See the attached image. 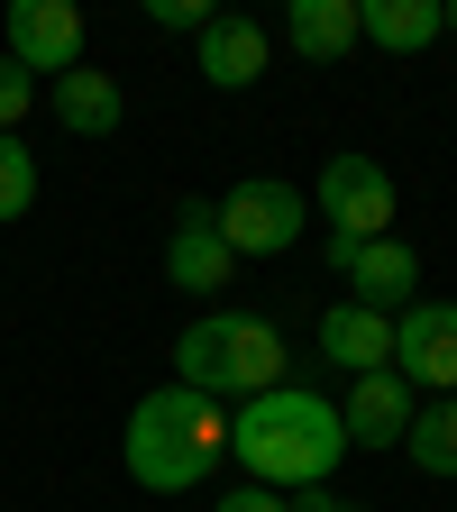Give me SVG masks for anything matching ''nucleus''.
I'll return each mask as SVG.
<instances>
[{"mask_svg":"<svg viewBox=\"0 0 457 512\" xmlns=\"http://www.w3.org/2000/svg\"><path fill=\"white\" fill-rule=\"evenodd\" d=\"M229 458L247 467V485H275V494H311L330 485L348 458V430L339 403L311 394V384H275V394H247L229 412Z\"/></svg>","mask_w":457,"mask_h":512,"instance_id":"obj_1","label":"nucleus"},{"mask_svg":"<svg viewBox=\"0 0 457 512\" xmlns=\"http://www.w3.org/2000/svg\"><path fill=\"white\" fill-rule=\"evenodd\" d=\"M128 476L147 494H192L220 458H229V412L192 384H156V394L128 403Z\"/></svg>","mask_w":457,"mask_h":512,"instance_id":"obj_2","label":"nucleus"},{"mask_svg":"<svg viewBox=\"0 0 457 512\" xmlns=\"http://www.w3.org/2000/svg\"><path fill=\"white\" fill-rule=\"evenodd\" d=\"M211 229L229 238V256H284V247H302L311 202L284 174H247V183H229L220 202H211Z\"/></svg>","mask_w":457,"mask_h":512,"instance_id":"obj_3","label":"nucleus"},{"mask_svg":"<svg viewBox=\"0 0 457 512\" xmlns=\"http://www.w3.org/2000/svg\"><path fill=\"white\" fill-rule=\"evenodd\" d=\"M302 202H311V220H330V238H348V247L394 238V174H384L375 156H357V147H339L330 165H320V183L302 192Z\"/></svg>","mask_w":457,"mask_h":512,"instance_id":"obj_4","label":"nucleus"},{"mask_svg":"<svg viewBox=\"0 0 457 512\" xmlns=\"http://www.w3.org/2000/svg\"><path fill=\"white\" fill-rule=\"evenodd\" d=\"M394 375L421 403L457 394V302H412L394 311Z\"/></svg>","mask_w":457,"mask_h":512,"instance_id":"obj_5","label":"nucleus"},{"mask_svg":"<svg viewBox=\"0 0 457 512\" xmlns=\"http://www.w3.org/2000/svg\"><path fill=\"white\" fill-rule=\"evenodd\" d=\"M330 266H339V284H348V302H366V311H412L421 302V256L403 247V238H366V247H348V238H330Z\"/></svg>","mask_w":457,"mask_h":512,"instance_id":"obj_6","label":"nucleus"},{"mask_svg":"<svg viewBox=\"0 0 457 512\" xmlns=\"http://www.w3.org/2000/svg\"><path fill=\"white\" fill-rule=\"evenodd\" d=\"M19 74H74L83 64V10L74 0H10V46Z\"/></svg>","mask_w":457,"mask_h":512,"instance_id":"obj_7","label":"nucleus"},{"mask_svg":"<svg viewBox=\"0 0 457 512\" xmlns=\"http://www.w3.org/2000/svg\"><path fill=\"white\" fill-rule=\"evenodd\" d=\"M412 412H421V394L384 366V375H348V403H339V430H348V448H403V430H412Z\"/></svg>","mask_w":457,"mask_h":512,"instance_id":"obj_8","label":"nucleus"},{"mask_svg":"<svg viewBox=\"0 0 457 512\" xmlns=\"http://www.w3.org/2000/svg\"><path fill=\"white\" fill-rule=\"evenodd\" d=\"M284 330H275V320H256V311H229V330H220V394H275V384H284Z\"/></svg>","mask_w":457,"mask_h":512,"instance_id":"obj_9","label":"nucleus"},{"mask_svg":"<svg viewBox=\"0 0 457 512\" xmlns=\"http://www.w3.org/2000/svg\"><path fill=\"white\" fill-rule=\"evenodd\" d=\"M266 64H275V37H266V28H256L247 10H211V28H202V83H211V92L266 83Z\"/></svg>","mask_w":457,"mask_h":512,"instance_id":"obj_10","label":"nucleus"},{"mask_svg":"<svg viewBox=\"0 0 457 512\" xmlns=\"http://www.w3.org/2000/svg\"><path fill=\"white\" fill-rule=\"evenodd\" d=\"M165 275H174V293H229L238 256H229V238L211 229V202H183V220H174V238H165Z\"/></svg>","mask_w":457,"mask_h":512,"instance_id":"obj_11","label":"nucleus"},{"mask_svg":"<svg viewBox=\"0 0 457 512\" xmlns=\"http://www.w3.org/2000/svg\"><path fill=\"white\" fill-rule=\"evenodd\" d=\"M320 366L384 375V366H394V320L366 311V302H330V311H320Z\"/></svg>","mask_w":457,"mask_h":512,"instance_id":"obj_12","label":"nucleus"},{"mask_svg":"<svg viewBox=\"0 0 457 512\" xmlns=\"http://www.w3.org/2000/svg\"><path fill=\"white\" fill-rule=\"evenodd\" d=\"M448 28H439V0H357V46H384V55H430Z\"/></svg>","mask_w":457,"mask_h":512,"instance_id":"obj_13","label":"nucleus"},{"mask_svg":"<svg viewBox=\"0 0 457 512\" xmlns=\"http://www.w3.org/2000/svg\"><path fill=\"white\" fill-rule=\"evenodd\" d=\"M284 46L302 64H348L357 55V0H293L284 10Z\"/></svg>","mask_w":457,"mask_h":512,"instance_id":"obj_14","label":"nucleus"},{"mask_svg":"<svg viewBox=\"0 0 457 512\" xmlns=\"http://www.w3.org/2000/svg\"><path fill=\"white\" fill-rule=\"evenodd\" d=\"M119 119H128V101H119L110 74H92V64L55 74V128H74V138H119Z\"/></svg>","mask_w":457,"mask_h":512,"instance_id":"obj_15","label":"nucleus"},{"mask_svg":"<svg viewBox=\"0 0 457 512\" xmlns=\"http://www.w3.org/2000/svg\"><path fill=\"white\" fill-rule=\"evenodd\" d=\"M403 458H412L421 476L457 485V394H439V403H421V412H412V430H403Z\"/></svg>","mask_w":457,"mask_h":512,"instance_id":"obj_16","label":"nucleus"},{"mask_svg":"<svg viewBox=\"0 0 457 512\" xmlns=\"http://www.w3.org/2000/svg\"><path fill=\"white\" fill-rule=\"evenodd\" d=\"M220 330H229V311H202V320H183V339H174V384H192V394H211V403H220Z\"/></svg>","mask_w":457,"mask_h":512,"instance_id":"obj_17","label":"nucleus"},{"mask_svg":"<svg viewBox=\"0 0 457 512\" xmlns=\"http://www.w3.org/2000/svg\"><path fill=\"white\" fill-rule=\"evenodd\" d=\"M28 202H37V147L0 138V220H28Z\"/></svg>","mask_w":457,"mask_h":512,"instance_id":"obj_18","label":"nucleus"},{"mask_svg":"<svg viewBox=\"0 0 457 512\" xmlns=\"http://www.w3.org/2000/svg\"><path fill=\"white\" fill-rule=\"evenodd\" d=\"M28 110H37V74H19V64L0 55V138H19Z\"/></svg>","mask_w":457,"mask_h":512,"instance_id":"obj_19","label":"nucleus"},{"mask_svg":"<svg viewBox=\"0 0 457 512\" xmlns=\"http://www.w3.org/2000/svg\"><path fill=\"white\" fill-rule=\"evenodd\" d=\"M147 19H156V28H174V37H202V28H211L202 0H147Z\"/></svg>","mask_w":457,"mask_h":512,"instance_id":"obj_20","label":"nucleus"},{"mask_svg":"<svg viewBox=\"0 0 457 512\" xmlns=\"http://www.w3.org/2000/svg\"><path fill=\"white\" fill-rule=\"evenodd\" d=\"M211 512H293V494H275V485H238V494H220Z\"/></svg>","mask_w":457,"mask_h":512,"instance_id":"obj_21","label":"nucleus"},{"mask_svg":"<svg viewBox=\"0 0 457 512\" xmlns=\"http://www.w3.org/2000/svg\"><path fill=\"white\" fill-rule=\"evenodd\" d=\"M293 512H366V503H348V494H330V485H311V494H293Z\"/></svg>","mask_w":457,"mask_h":512,"instance_id":"obj_22","label":"nucleus"},{"mask_svg":"<svg viewBox=\"0 0 457 512\" xmlns=\"http://www.w3.org/2000/svg\"><path fill=\"white\" fill-rule=\"evenodd\" d=\"M439 28H448V37H457V10H439Z\"/></svg>","mask_w":457,"mask_h":512,"instance_id":"obj_23","label":"nucleus"}]
</instances>
